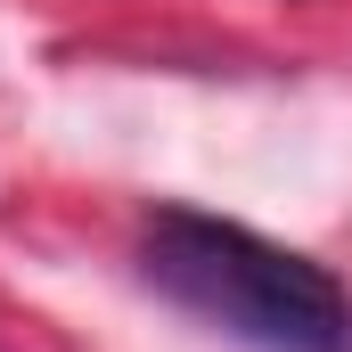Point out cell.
Wrapping results in <instances>:
<instances>
[{"label":"cell","instance_id":"1","mask_svg":"<svg viewBox=\"0 0 352 352\" xmlns=\"http://www.w3.org/2000/svg\"><path fill=\"white\" fill-rule=\"evenodd\" d=\"M148 278L197 311L205 328L238 336L254 352H352V303L311 254L270 246L246 221L213 213H156L140 238Z\"/></svg>","mask_w":352,"mask_h":352}]
</instances>
